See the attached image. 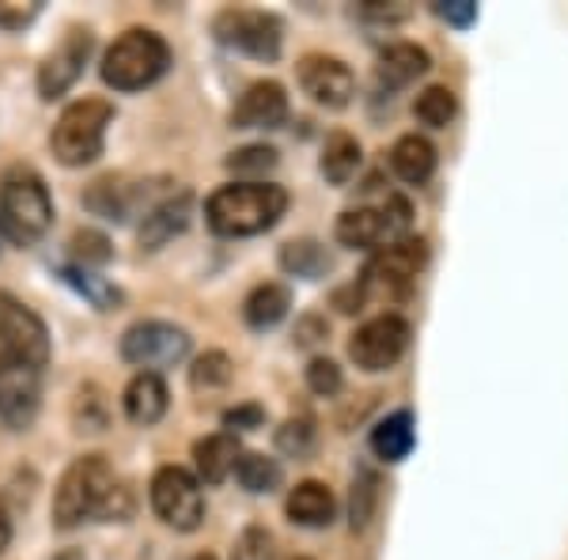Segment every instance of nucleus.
Here are the masks:
<instances>
[{
  "label": "nucleus",
  "mask_w": 568,
  "mask_h": 560,
  "mask_svg": "<svg viewBox=\"0 0 568 560\" xmlns=\"http://www.w3.org/2000/svg\"><path fill=\"white\" fill-rule=\"evenodd\" d=\"M130 492L118 485L114 470L103 455H84L61 474L53 492V522L61 530L80 527L84 519H125L130 516Z\"/></svg>",
  "instance_id": "nucleus-1"
},
{
  "label": "nucleus",
  "mask_w": 568,
  "mask_h": 560,
  "mask_svg": "<svg viewBox=\"0 0 568 560\" xmlns=\"http://www.w3.org/2000/svg\"><path fill=\"white\" fill-rule=\"evenodd\" d=\"M288 213V194L277 182H232L205 201V220L216 235L246 238L270 232Z\"/></svg>",
  "instance_id": "nucleus-2"
},
{
  "label": "nucleus",
  "mask_w": 568,
  "mask_h": 560,
  "mask_svg": "<svg viewBox=\"0 0 568 560\" xmlns=\"http://www.w3.org/2000/svg\"><path fill=\"white\" fill-rule=\"evenodd\" d=\"M53 224V201L31 167H12L0 182V232L12 243H39Z\"/></svg>",
  "instance_id": "nucleus-3"
},
{
  "label": "nucleus",
  "mask_w": 568,
  "mask_h": 560,
  "mask_svg": "<svg viewBox=\"0 0 568 560\" xmlns=\"http://www.w3.org/2000/svg\"><path fill=\"white\" fill-rule=\"evenodd\" d=\"M171 65V45L149 27H133L106 50L103 80L114 91H141L155 84Z\"/></svg>",
  "instance_id": "nucleus-4"
},
{
  "label": "nucleus",
  "mask_w": 568,
  "mask_h": 560,
  "mask_svg": "<svg viewBox=\"0 0 568 560\" xmlns=\"http://www.w3.org/2000/svg\"><path fill=\"white\" fill-rule=\"evenodd\" d=\"M114 122V106L106 99H80L61 110L58 125L50 133V149L65 167H84L99 160L106 144V130Z\"/></svg>",
  "instance_id": "nucleus-5"
},
{
  "label": "nucleus",
  "mask_w": 568,
  "mask_h": 560,
  "mask_svg": "<svg viewBox=\"0 0 568 560\" xmlns=\"http://www.w3.org/2000/svg\"><path fill=\"white\" fill-rule=\"evenodd\" d=\"M428 251L425 238H398V243L383 246L379 254H372V262L361 273V296L364 299H402L409 296L417 273L425 269Z\"/></svg>",
  "instance_id": "nucleus-6"
},
{
  "label": "nucleus",
  "mask_w": 568,
  "mask_h": 560,
  "mask_svg": "<svg viewBox=\"0 0 568 560\" xmlns=\"http://www.w3.org/2000/svg\"><path fill=\"white\" fill-rule=\"evenodd\" d=\"M213 34L227 50H240L254 61H277L284 27L273 12L258 8H224L213 20Z\"/></svg>",
  "instance_id": "nucleus-7"
},
{
  "label": "nucleus",
  "mask_w": 568,
  "mask_h": 560,
  "mask_svg": "<svg viewBox=\"0 0 568 560\" xmlns=\"http://www.w3.org/2000/svg\"><path fill=\"white\" fill-rule=\"evenodd\" d=\"M149 496H152L155 516L168 522V527L182 530V534L197 530L201 519H205L201 481L190 470H182V466H163V470H155L152 485H149Z\"/></svg>",
  "instance_id": "nucleus-8"
},
{
  "label": "nucleus",
  "mask_w": 568,
  "mask_h": 560,
  "mask_svg": "<svg viewBox=\"0 0 568 560\" xmlns=\"http://www.w3.org/2000/svg\"><path fill=\"white\" fill-rule=\"evenodd\" d=\"M0 353L39 367V371L50 364V329L12 292H0Z\"/></svg>",
  "instance_id": "nucleus-9"
},
{
  "label": "nucleus",
  "mask_w": 568,
  "mask_h": 560,
  "mask_svg": "<svg viewBox=\"0 0 568 560\" xmlns=\"http://www.w3.org/2000/svg\"><path fill=\"white\" fill-rule=\"evenodd\" d=\"M409 342H414V326L402 315H379L368 318L349 342V360L361 371H390L394 364L406 356Z\"/></svg>",
  "instance_id": "nucleus-10"
},
{
  "label": "nucleus",
  "mask_w": 568,
  "mask_h": 560,
  "mask_svg": "<svg viewBox=\"0 0 568 560\" xmlns=\"http://www.w3.org/2000/svg\"><path fill=\"white\" fill-rule=\"evenodd\" d=\"M190 353V334L182 326L160 323V318H149V323H133L122 334V360L133 367H144V371H155V367H175L186 360Z\"/></svg>",
  "instance_id": "nucleus-11"
},
{
  "label": "nucleus",
  "mask_w": 568,
  "mask_h": 560,
  "mask_svg": "<svg viewBox=\"0 0 568 560\" xmlns=\"http://www.w3.org/2000/svg\"><path fill=\"white\" fill-rule=\"evenodd\" d=\"M42 401V371L16 356L0 353V420L8 428H27Z\"/></svg>",
  "instance_id": "nucleus-12"
},
{
  "label": "nucleus",
  "mask_w": 568,
  "mask_h": 560,
  "mask_svg": "<svg viewBox=\"0 0 568 560\" xmlns=\"http://www.w3.org/2000/svg\"><path fill=\"white\" fill-rule=\"evenodd\" d=\"M296 80L304 88V95H311L326 110H345L356 95V80L349 65L329 58V53H307V58H300Z\"/></svg>",
  "instance_id": "nucleus-13"
},
{
  "label": "nucleus",
  "mask_w": 568,
  "mask_h": 560,
  "mask_svg": "<svg viewBox=\"0 0 568 560\" xmlns=\"http://www.w3.org/2000/svg\"><path fill=\"white\" fill-rule=\"evenodd\" d=\"M91 45H95V39H91V31H84V27H77V31H69L65 39H61V45L42 61V69H39L42 99H61L72 84H77L80 72L88 65V58H91Z\"/></svg>",
  "instance_id": "nucleus-14"
},
{
  "label": "nucleus",
  "mask_w": 568,
  "mask_h": 560,
  "mask_svg": "<svg viewBox=\"0 0 568 560\" xmlns=\"http://www.w3.org/2000/svg\"><path fill=\"white\" fill-rule=\"evenodd\" d=\"M288 118V95L277 80H258L240 95V103L232 110L235 130H277Z\"/></svg>",
  "instance_id": "nucleus-15"
},
{
  "label": "nucleus",
  "mask_w": 568,
  "mask_h": 560,
  "mask_svg": "<svg viewBox=\"0 0 568 560\" xmlns=\"http://www.w3.org/2000/svg\"><path fill=\"white\" fill-rule=\"evenodd\" d=\"M190 216H194V197L190 194H171L144 213L141 224V246L144 251H160L163 243H171L175 235H182L190 227Z\"/></svg>",
  "instance_id": "nucleus-16"
},
{
  "label": "nucleus",
  "mask_w": 568,
  "mask_h": 560,
  "mask_svg": "<svg viewBox=\"0 0 568 560\" xmlns=\"http://www.w3.org/2000/svg\"><path fill=\"white\" fill-rule=\"evenodd\" d=\"M428 65H433V58H428V50H420L417 42H394L379 53L375 80H379V88L398 91V88H409L414 80L425 77Z\"/></svg>",
  "instance_id": "nucleus-17"
},
{
  "label": "nucleus",
  "mask_w": 568,
  "mask_h": 560,
  "mask_svg": "<svg viewBox=\"0 0 568 560\" xmlns=\"http://www.w3.org/2000/svg\"><path fill=\"white\" fill-rule=\"evenodd\" d=\"M436 163H439V155L433 149V141H425V136H417V133L398 136L390 149V171L398 174L406 186H425L436 174Z\"/></svg>",
  "instance_id": "nucleus-18"
},
{
  "label": "nucleus",
  "mask_w": 568,
  "mask_h": 560,
  "mask_svg": "<svg viewBox=\"0 0 568 560\" xmlns=\"http://www.w3.org/2000/svg\"><path fill=\"white\" fill-rule=\"evenodd\" d=\"M337 243L349 246V251H372V246L387 243L390 246V232H387V220H383V208H345L337 216V227H334Z\"/></svg>",
  "instance_id": "nucleus-19"
},
{
  "label": "nucleus",
  "mask_w": 568,
  "mask_h": 560,
  "mask_svg": "<svg viewBox=\"0 0 568 560\" xmlns=\"http://www.w3.org/2000/svg\"><path fill=\"white\" fill-rule=\"evenodd\" d=\"M240 439L232 431H216V436H205L194 444V462H197V481L205 485H220L235 474V462H240Z\"/></svg>",
  "instance_id": "nucleus-20"
},
{
  "label": "nucleus",
  "mask_w": 568,
  "mask_h": 560,
  "mask_svg": "<svg viewBox=\"0 0 568 560\" xmlns=\"http://www.w3.org/2000/svg\"><path fill=\"white\" fill-rule=\"evenodd\" d=\"M168 387H163V379L155 371H141L133 375V383L125 387V417L133 420V425L149 428L155 420H163V413H168Z\"/></svg>",
  "instance_id": "nucleus-21"
},
{
  "label": "nucleus",
  "mask_w": 568,
  "mask_h": 560,
  "mask_svg": "<svg viewBox=\"0 0 568 560\" xmlns=\"http://www.w3.org/2000/svg\"><path fill=\"white\" fill-rule=\"evenodd\" d=\"M284 511H288V519L300 522V527H329L337 503H334V492H329L323 481H300L296 489L288 492V500H284Z\"/></svg>",
  "instance_id": "nucleus-22"
},
{
  "label": "nucleus",
  "mask_w": 568,
  "mask_h": 560,
  "mask_svg": "<svg viewBox=\"0 0 568 560\" xmlns=\"http://www.w3.org/2000/svg\"><path fill=\"white\" fill-rule=\"evenodd\" d=\"M149 190V186H144ZM144 190L141 186H125V179H114V174H106V179L91 182V190L84 194V205L91 213L106 216V220H130L136 201H144Z\"/></svg>",
  "instance_id": "nucleus-23"
},
{
  "label": "nucleus",
  "mask_w": 568,
  "mask_h": 560,
  "mask_svg": "<svg viewBox=\"0 0 568 560\" xmlns=\"http://www.w3.org/2000/svg\"><path fill=\"white\" fill-rule=\"evenodd\" d=\"M372 455L383 458V462H402L417 444V431H414V413L398 409L390 417H383L379 425L372 428Z\"/></svg>",
  "instance_id": "nucleus-24"
},
{
  "label": "nucleus",
  "mask_w": 568,
  "mask_h": 560,
  "mask_svg": "<svg viewBox=\"0 0 568 560\" xmlns=\"http://www.w3.org/2000/svg\"><path fill=\"white\" fill-rule=\"evenodd\" d=\"M361 141H356L353 133H329L326 144H323V160H318V171H323V179L329 186H349L353 174L361 171Z\"/></svg>",
  "instance_id": "nucleus-25"
},
{
  "label": "nucleus",
  "mask_w": 568,
  "mask_h": 560,
  "mask_svg": "<svg viewBox=\"0 0 568 560\" xmlns=\"http://www.w3.org/2000/svg\"><path fill=\"white\" fill-rule=\"evenodd\" d=\"M288 307H292V292L277 281H265L243 299V318L251 329H273L288 315Z\"/></svg>",
  "instance_id": "nucleus-26"
},
{
  "label": "nucleus",
  "mask_w": 568,
  "mask_h": 560,
  "mask_svg": "<svg viewBox=\"0 0 568 560\" xmlns=\"http://www.w3.org/2000/svg\"><path fill=\"white\" fill-rule=\"evenodd\" d=\"M281 269L292 273V277H304V281H318L334 269V258L323 243L315 238H292V243L281 246Z\"/></svg>",
  "instance_id": "nucleus-27"
},
{
  "label": "nucleus",
  "mask_w": 568,
  "mask_h": 560,
  "mask_svg": "<svg viewBox=\"0 0 568 560\" xmlns=\"http://www.w3.org/2000/svg\"><path fill=\"white\" fill-rule=\"evenodd\" d=\"M455 114H459V99H455V91L444 84L425 88L414 99V118L420 125H428V130H447V125L455 122Z\"/></svg>",
  "instance_id": "nucleus-28"
},
{
  "label": "nucleus",
  "mask_w": 568,
  "mask_h": 560,
  "mask_svg": "<svg viewBox=\"0 0 568 560\" xmlns=\"http://www.w3.org/2000/svg\"><path fill=\"white\" fill-rule=\"evenodd\" d=\"M235 481L246 492H273L281 485V462L258 451H243L240 462H235Z\"/></svg>",
  "instance_id": "nucleus-29"
},
{
  "label": "nucleus",
  "mask_w": 568,
  "mask_h": 560,
  "mask_svg": "<svg viewBox=\"0 0 568 560\" xmlns=\"http://www.w3.org/2000/svg\"><path fill=\"white\" fill-rule=\"evenodd\" d=\"M61 277H65L72 288L80 292V296H88L91 303H95L99 310H114L118 303H122V292H118L106 277H99V273H91V269L69 265V269H61Z\"/></svg>",
  "instance_id": "nucleus-30"
},
{
  "label": "nucleus",
  "mask_w": 568,
  "mask_h": 560,
  "mask_svg": "<svg viewBox=\"0 0 568 560\" xmlns=\"http://www.w3.org/2000/svg\"><path fill=\"white\" fill-rule=\"evenodd\" d=\"M232 375H235L232 356L213 348V353L197 356L194 367H190V387L194 390H224L227 383H232Z\"/></svg>",
  "instance_id": "nucleus-31"
},
{
  "label": "nucleus",
  "mask_w": 568,
  "mask_h": 560,
  "mask_svg": "<svg viewBox=\"0 0 568 560\" xmlns=\"http://www.w3.org/2000/svg\"><path fill=\"white\" fill-rule=\"evenodd\" d=\"M315 439H318V428L311 417H292L284 420L277 428V451L288 455V458H307L315 451Z\"/></svg>",
  "instance_id": "nucleus-32"
},
{
  "label": "nucleus",
  "mask_w": 568,
  "mask_h": 560,
  "mask_svg": "<svg viewBox=\"0 0 568 560\" xmlns=\"http://www.w3.org/2000/svg\"><path fill=\"white\" fill-rule=\"evenodd\" d=\"M273 167H277V149H270V144H246V149L232 152V160H227V171L243 174L246 182L265 179Z\"/></svg>",
  "instance_id": "nucleus-33"
},
{
  "label": "nucleus",
  "mask_w": 568,
  "mask_h": 560,
  "mask_svg": "<svg viewBox=\"0 0 568 560\" xmlns=\"http://www.w3.org/2000/svg\"><path fill=\"white\" fill-rule=\"evenodd\" d=\"M277 557V541L265 527H246L240 538H235L232 560H273Z\"/></svg>",
  "instance_id": "nucleus-34"
},
{
  "label": "nucleus",
  "mask_w": 568,
  "mask_h": 560,
  "mask_svg": "<svg viewBox=\"0 0 568 560\" xmlns=\"http://www.w3.org/2000/svg\"><path fill=\"white\" fill-rule=\"evenodd\" d=\"M72 254L80 258V269H88V265H106L110 258H114L110 238L103 232H91V227L72 235Z\"/></svg>",
  "instance_id": "nucleus-35"
},
{
  "label": "nucleus",
  "mask_w": 568,
  "mask_h": 560,
  "mask_svg": "<svg viewBox=\"0 0 568 560\" xmlns=\"http://www.w3.org/2000/svg\"><path fill=\"white\" fill-rule=\"evenodd\" d=\"M342 367L334 360H326V356H315V360L307 364V387L315 394H323V398H334L337 390H342Z\"/></svg>",
  "instance_id": "nucleus-36"
},
{
  "label": "nucleus",
  "mask_w": 568,
  "mask_h": 560,
  "mask_svg": "<svg viewBox=\"0 0 568 560\" xmlns=\"http://www.w3.org/2000/svg\"><path fill=\"white\" fill-rule=\"evenodd\" d=\"M433 12L444 23L459 27V31H466V27L478 20V4H474V0H439V4H433Z\"/></svg>",
  "instance_id": "nucleus-37"
},
{
  "label": "nucleus",
  "mask_w": 568,
  "mask_h": 560,
  "mask_svg": "<svg viewBox=\"0 0 568 560\" xmlns=\"http://www.w3.org/2000/svg\"><path fill=\"white\" fill-rule=\"evenodd\" d=\"M372 500H375V477L372 474H361V481L353 485V530L368 522Z\"/></svg>",
  "instance_id": "nucleus-38"
},
{
  "label": "nucleus",
  "mask_w": 568,
  "mask_h": 560,
  "mask_svg": "<svg viewBox=\"0 0 568 560\" xmlns=\"http://www.w3.org/2000/svg\"><path fill=\"white\" fill-rule=\"evenodd\" d=\"M80 409H84V428H80V431H103L106 428L103 398H95V390H91V387L80 394Z\"/></svg>",
  "instance_id": "nucleus-39"
},
{
  "label": "nucleus",
  "mask_w": 568,
  "mask_h": 560,
  "mask_svg": "<svg viewBox=\"0 0 568 560\" xmlns=\"http://www.w3.org/2000/svg\"><path fill=\"white\" fill-rule=\"evenodd\" d=\"M265 420V413L258 406H240L232 413H224V428H258Z\"/></svg>",
  "instance_id": "nucleus-40"
},
{
  "label": "nucleus",
  "mask_w": 568,
  "mask_h": 560,
  "mask_svg": "<svg viewBox=\"0 0 568 560\" xmlns=\"http://www.w3.org/2000/svg\"><path fill=\"white\" fill-rule=\"evenodd\" d=\"M323 337H326V323H318V318H304L300 323V345L323 342Z\"/></svg>",
  "instance_id": "nucleus-41"
},
{
  "label": "nucleus",
  "mask_w": 568,
  "mask_h": 560,
  "mask_svg": "<svg viewBox=\"0 0 568 560\" xmlns=\"http://www.w3.org/2000/svg\"><path fill=\"white\" fill-rule=\"evenodd\" d=\"M8 541H12V519H8V511L0 508V553L8 549Z\"/></svg>",
  "instance_id": "nucleus-42"
},
{
  "label": "nucleus",
  "mask_w": 568,
  "mask_h": 560,
  "mask_svg": "<svg viewBox=\"0 0 568 560\" xmlns=\"http://www.w3.org/2000/svg\"><path fill=\"white\" fill-rule=\"evenodd\" d=\"M58 560H84V557H80V553H65V557H58Z\"/></svg>",
  "instance_id": "nucleus-43"
},
{
  "label": "nucleus",
  "mask_w": 568,
  "mask_h": 560,
  "mask_svg": "<svg viewBox=\"0 0 568 560\" xmlns=\"http://www.w3.org/2000/svg\"><path fill=\"white\" fill-rule=\"evenodd\" d=\"M194 560H216L213 553H201V557H194Z\"/></svg>",
  "instance_id": "nucleus-44"
},
{
  "label": "nucleus",
  "mask_w": 568,
  "mask_h": 560,
  "mask_svg": "<svg viewBox=\"0 0 568 560\" xmlns=\"http://www.w3.org/2000/svg\"><path fill=\"white\" fill-rule=\"evenodd\" d=\"M0 238H4V232H0Z\"/></svg>",
  "instance_id": "nucleus-45"
}]
</instances>
